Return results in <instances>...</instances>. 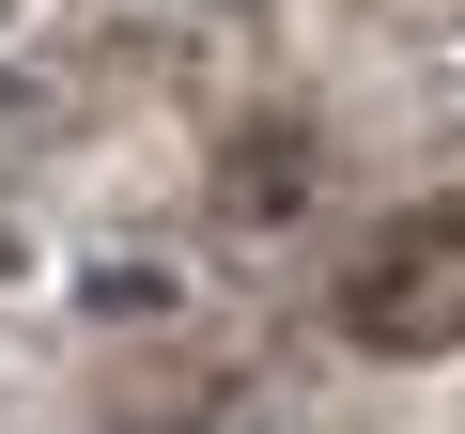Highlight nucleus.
Instances as JSON below:
<instances>
[{
    "label": "nucleus",
    "mask_w": 465,
    "mask_h": 434,
    "mask_svg": "<svg viewBox=\"0 0 465 434\" xmlns=\"http://www.w3.org/2000/svg\"><path fill=\"white\" fill-rule=\"evenodd\" d=\"M341 341L357 357H450L465 341V186L403 202L388 233H357L341 264Z\"/></svg>",
    "instance_id": "obj_1"
},
{
    "label": "nucleus",
    "mask_w": 465,
    "mask_h": 434,
    "mask_svg": "<svg viewBox=\"0 0 465 434\" xmlns=\"http://www.w3.org/2000/svg\"><path fill=\"white\" fill-rule=\"evenodd\" d=\"M295 186H311V124H295V109H280V124H264L249 155H232V171H217V202H232V217H280Z\"/></svg>",
    "instance_id": "obj_2"
}]
</instances>
